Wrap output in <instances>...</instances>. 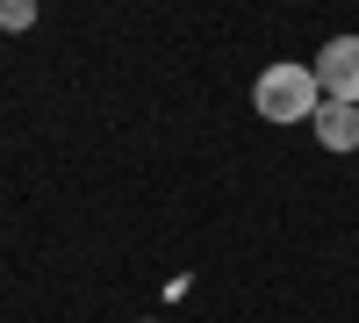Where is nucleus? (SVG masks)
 <instances>
[{
	"label": "nucleus",
	"mask_w": 359,
	"mask_h": 323,
	"mask_svg": "<svg viewBox=\"0 0 359 323\" xmlns=\"http://www.w3.org/2000/svg\"><path fill=\"white\" fill-rule=\"evenodd\" d=\"M252 108L266 115V123H316V108H323L316 72H309V65H294V57L266 65V72H259V86H252Z\"/></svg>",
	"instance_id": "obj_1"
},
{
	"label": "nucleus",
	"mask_w": 359,
	"mask_h": 323,
	"mask_svg": "<svg viewBox=\"0 0 359 323\" xmlns=\"http://www.w3.org/2000/svg\"><path fill=\"white\" fill-rule=\"evenodd\" d=\"M316 94L323 101H345V108H359V36H331L316 50Z\"/></svg>",
	"instance_id": "obj_2"
},
{
	"label": "nucleus",
	"mask_w": 359,
	"mask_h": 323,
	"mask_svg": "<svg viewBox=\"0 0 359 323\" xmlns=\"http://www.w3.org/2000/svg\"><path fill=\"white\" fill-rule=\"evenodd\" d=\"M316 144H323V151H359V108L323 101L316 108Z\"/></svg>",
	"instance_id": "obj_3"
},
{
	"label": "nucleus",
	"mask_w": 359,
	"mask_h": 323,
	"mask_svg": "<svg viewBox=\"0 0 359 323\" xmlns=\"http://www.w3.org/2000/svg\"><path fill=\"white\" fill-rule=\"evenodd\" d=\"M0 29H36V0H0Z\"/></svg>",
	"instance_id": "obj_4"
},
{
	"label": "nucleus",
	"mask_w": 359,
	"mask_h": 323,
	"mask_svg": "<svg viewBox=\"0 0 359 323\" xmlns=\"http://www.w3.org/2000/svg\"><path fill=\"white\" fill-rule=\"evenodd\" d=\"M137 323H151V316H137Z\"/></svg>",
	"instance_id": "obj_5"
}]
</instances>
